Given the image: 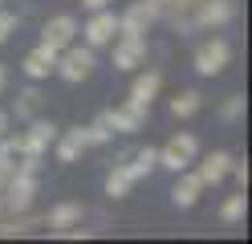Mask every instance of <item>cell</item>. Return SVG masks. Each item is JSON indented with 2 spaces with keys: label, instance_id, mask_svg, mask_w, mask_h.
Segmentation results:
<instances>
[{
  "label": "cell",
  "instance_id": "obj_1",
  "mask_svg": "<svg viewBox=\"0 0 252 244\" xmlns=\"http://www.w3.org/2000/svg\"><path fill=\"white\" fill-rule=\"evenodd\" d=\"M94 70H98V57H94L90 45H82V49L65 45V49L57 53V65H53V73H57L61 81H69V86H82Z\"/></svg>",
  "mask_w": 252,
  "mask_h": 244
},
{
  "label": "cell",
  "instance_id": "obj_2",
  "mask_svg": "<svg viewBox=\"0 0 252 244\" xmlns=\"http://www.w3.org/2000/svg\"><path fill=\"white\" fill-rule=\"evenodd\" d=\"M195 159H199V139L191 130H179V135H171L159 146V167H167V171H183V167H191Z\"/></svg>",
  "mask_w": 252,
  "mask_h": 244
},
{
  "label": "cell",
  "instance_id": "obj_3",
  "mask_svg": "<svg viewBox=\"0 0 252 244\" xmlns=\"http://www.w3.org/2000/svg\"><path fill=\"white\" fill-rule=\"evenodd\" d=\"M228 61H232V45L224 41V37H212V41H203L199 49H195V73L199 77H216V73H224L228 70Z\"/></svg>",
  "mask_w": 252,
  "mask_h": 244
},
{
  "label": "cell",
  "instance_id": "obj_4",
  "mask_svg": "<svg viewBox=\"0 0 252 244\" xmlns=\"http://www.w3.org/2000/svg\"><path fill=\"white\" fill-rule=\"evenodd\" d=\"M236 16V0H199L187 16V29H220Z\"/></svg>",
  "mask_w": 252,
  "mask_h": 244
},
{
  "label": "cell",
  "instance_id": "obj_5",
  "mask_svg": "<svg viewBox=\"0 0 252 244\" xmlns=\"http://www.w3.org/2000/svg\"><path fill=\"white\" fill-rule=\"evenodd\" d=\"M77 33H82V41H86L90 49H106L110 41L118 37V16L110 12V8H98V12H94Z\"/></svg>",
  "mask_w": 252,
  "mask_h": 244
},
{
  "label": "cell",
  "instance_id": "obj_6",
  "mask_svg": "<svg viewBox=\"0 0 252 244\" xmlns=\"http://www.w3.org/2000/svg\"><path fill=\"white\" fill-rule=\"evenodd\" d=\"M57 139V126L49 118H29V130L25 135H17V146H21V155H49V146Z\"/></svg>",
  "mask_w": 252,
  "mask_h": 244
},
{
  "label": "cell",
  "instance_id": "obj_7",
  "mask_svg": "<svg viewBox=\"0 0 252 244\" xmlns=\"http://www.w3.org/2000/svg\"><path fill=\"white\" fill-rule=\"evenodd\" d=\"M155 21H159L155 0H134V4L118 16V37H143V33H147Z\"/></svg>",
  "mask_w": 252,
  "mask_h": 244
},
{
  "label": "cell",
  "instance_id": "obj_8",
  "mask_svg": "<svg viewBox=\"0 0 252 244\" xmlns=\"http://www.w3.org/2000/svg\"><path fill=\"white\" fill-rule=\"evenodd\" d=\"M77 16L73 12H57V16H49V21L41 25V45H49V49H65V45H73V37H77Z\"/></svg>",
  "mask_w": 252,
  "mask_h": 244
},
{
  "label": "cell",
  "instance_id": "obj_9",
  "mask_svg": "<svg viewBox=\"0 0 252 244\" xmlns=\"http://www.w3.org/2000/svg\"><path fill=\"white\" fill-rule=\"evenodd\" d=\"M147 114L151 110H138V106H114V110H102V122L114 130V135H138V130L147 126Z\"/></svg>",
  "mask_w": 252,
  "mask_h": 244
},
{
  "label": "cell",
  "instance_id": "obj_10",
  "mask_svg": "<svg viewBox=\"0 0 252 244\" xmlns=\"http://www.w3.org/2000/svg\"><path fill=\"white\" fill-rule=\"evenodd\" d=\"M110 45H114V70L134 73L138 65H147V37H118Z\"/></svg>",
  "mask_w": 252,
  "mask_h": 244
},
{
  "label": "cell",
  "instance_id": "obj_11",
  "mask_svg": "<svg viewBox=\"0 0 252 244\" xmlns=\"http://www.w3.org/2000/svg\"><path fill=\"white\" fill-rule=\"evenodd\" d=\"M49 151L57 155V163H77L86 151H90V142H86V126H69V130H57V139Z\"/></svg>",
  "mask_w": 252,
  "mask_h": 244
},
{
  "label": "cell",
  "instance_id": "obj_12",
  "mask_svg": "<svg viewBox=\"0 0 252 244\" xmlns=\"http://www.w3.org/2000/svg\"><path fill=\"white\" fill-rule=\"evenodd\" d=\"M199 191H203V179H199L191 167L175 171V187H171V208H179V211L195 208V204H199Z\"/></svg>",
  "mask_w": 252,
  "mask_h": 244
},
{
  "label": "cell",
  "instance_id": "obj_13",
  "mask_svg": "<svg viewBox=\"0 0 252 244\" xmlns=\"http://www.w3.org/2000/svg\"><path fill=\"white\" fill-rule=\"evenodd\" d=\"M159 90H163V73H159V70H147V73H138V77L130 81V94H126V102L138 106V110H151V102L159 98Z\"/></svg>",
  "mask_w": 252,
  "mask_h": 244
},
{
  "label": "cell",
  "instance_id": "obj_14",
  "mask_svg": "<svg viewBox=\"0 0 252 244\" xmlns=\"http://www.w3.org/2000/svg\"><path fill=\"white\" fill-rule=\"evenodd\" d=\"M232 151H208L203 155V163H199V179H203V187H216V183H224L228 179V167H232Z\"/></svg>",
  "mask_w": 252,
  "mask_h": 244
},
{
  "label": "cell",
  "instance_id": "obj_15",
  "mask_svg": "<svg viewBox=\"0 0 252 244\" xmlns=\"http://www.w3.org/2000/svg\"><path fill=\"white\" fill-rule=\"evenodd\" d=\"M82 216H86V208L82 204H73V200H65V204H57V208H49V216H45V228L57 236L61 228H73V224H82Z\"/></svg>",
  "mask_w": 252,
  "mask_h": 244
},
{
  "label": "cell",
  "instance_id": "obj_16",
  "mask_svg": "<svg viewBox=\"0 0 252 244\" xmlns=\"http://www.w3.org/2000/svg\"><path fill=\"white\" fill-rule=\"evenodd\" d=\"M53 65H57V49H49V45H37L33 53L25 57V65H21V70H25L29 77H33V81H41V77H49V73H53Z\"/></svg>",
  "mask_w": 252,
  "mask_h": 244
},
{
  "label": "cell",
  "instance_id": "obj_17",
  "mask_svg": "<svg viewBox=\"0 0 252 244\" xmlns=\"http://www.w3.org/2000/svg\"><path fill=\"white\" fill-rule=\"evenodd\" d=\"M130 163H122L126 171H130V179L138 183V179H147L155 167H159V151H155V146H143V151H134V155H126Z\"/></svg>",
  "mask_w": 252,
  "mask_h": 244
},
{
  "label": "cell",
  "instance_id": "obj_18",
  "mask_svg": "<svg viewBox=\"0 0 252 244\" xmlns=\"http://www.w3.org/2000/svg\"><path fill=\"white\" fill-rule=\"evenodd\" d=\"M41 102H45V94H41L37 86H29V90L17 94V106H12V114H17L21 122H29V118H37V114H41Z\"/></svg>",
  "mask_w": 252,
  "mask_h": 244
},
{
  "label": "cell",
  "instance_id": "obj_19",
  "mask_svg": "<svg viewBox=\"0 0 252 244\" xmlns=\"http://www.w3.org/2000/svg\"><path fill=\"white\" fill-rule=\"evenodd\" d=\"M130 187H134L130 171H126L122 163H114V167L106 171V195H110V200H122V195H130Z\"/></svg>",
  "mask_w": 252,
  "mask_h": 244
},
{
  "label": "cell",
  "instance_id": "obj_20",
  "mask_svg": "<svg viewBox=\"0 0 252 244\" xmlns=\"http://www.w3.org/2000/svg\"><path fill=\"white\" fill-rule=\"evenodd\" d=\"M244 216H248V191L240 187L236 195H228V200L220 204V220H224V224H240Z\"/></svg>",
  "mask_w": 252,
  "mask_h": 244
},
{
  "label": "cell",
  "instance_id": "obj_21",
  "mask_svg": "<svg viewBox=\"0 0 252 244\" xmlns=\"http://www.w3.org/2000/svg\"><path fill=\"white\" fill-rule=\"evenodd\" d=\"M199 106H203V98L195 90H179L175 98H171V114H175V118H195Z\"/></svg>",
  "mask_w": 252,
  "mask_h": 244
},
{
  "label": "cell",
  "instance_id": "obj_22",
  "mask_svg": "<svg viewBox=\"0 0 252 244\" xmlns=\"http://www.w3.org/2000/svg\"><path fill=\"white\" fill-rule=\"evenodd\" d=\"M21 159V146H17V135H4L0 139V171H12Z\"/></svg>",
  "mask_w": 252,
  "mask_h": 244
},
{
  "label": "cell",
  "instance_id": "obj_23",
  "mask_svg": "<svg viewBox=\"0 0 252 244\" xmlns=\"http://www.w3.org/2000/svg\"><path fill=\"white\" fill-rule=\"evenodd\" d=\"M110 139H114V130H110V126L102 122V114H98V118L86 126V142H90V146H106Z\"/></svg>",
  "mask_w": 252,
  "mask_h": 244
},
{
  "label": "cell",
  "instance_id": "obj_24",
  "mask_svg": "<svg viewBox=\"0 0 252 244\" xmlns=\"http://www.w3.org/2000/svg\"><path fill=\"white\" fill-rule=\"evenodd\" d=\"M244 94H232V98H224V106H220V118H224V122H240L244 118Z\"/></svg>",
  "mask_w": 252,
  "mask_h": 244
},
{
  "label": "cell",
  "instance_id": "obj_25",
  "mask_svg": "<svg viewBox=\"0 0 252 244\" xmlns=\"http://www.w3.org/2000/svg\"><path fill=\"white\" fill-rule=\"evenodd\" d=\"M12 33H17V16H12V12H4V8H0V45H4V41L12 37Z\"/></svg>",
  "mask_w": 252,
  "mask_h": 244
},
{
  "label": "cell",
  "instance_id": "obj_26",
  "mask_svg": "<svg viewBox=\"0 0 252 244\" xmlns=\"http://www.w3.org/2000/svg\"><path fill=\"white\" fill-rule=\"evenodd\" d=\"M8 122H12V114H8V110H0V139L8 135Z\"/></svg>",
  "mask_w": 252,
  "mask_h": 244
},
{
  "label": "cell",
  "instance_id": "obj_27",
  "mask_svg": "<svg viewBox=\"0 0 252 244\" xmlns=\"http://www.w3.org/2000/svg\"><path fill=\"white\" fill-rule=\"evenodd\" d=\"M110 0H82V8H90V12H98V8H106Z\"/></svg>",
  "mask_w": 252,
  "mask_h": 244
},
{
  "label": "cell",
  "instance_id": "obj_28",
  "mask_svg": "<svg viewBox=\"0 0 252 244\" xmlns=\"http://www.w3.org/2000/svg\"><path fill=\"white\" fill-rule=\"evenodd\" d=\"M8 86V70H4V61H0V90Z\"/></svg>",
  "mask_w": 252,
  "mask_h": 244
},
{
  "label": "cell",
  "instance_id": "obj_29",
  "mask_svg": "<svg viewBox=\"0 0 252 244\" xmlns=\"http://www.w3.org/2000/svg\"><path fill=\"white\" fill-rule=\"evenodd\" d=\"M4 183H8V171H0V191H4Z\"/></svg>",
  "mask_w": 252,
  "mask_h": 244
},
{
  "label": "cell",
  "instance_id": "obj_30",
  "mask_svg": "<svg viewBox=\"0 0 252 244\" xmlns=\"http://www.w3.org/2000/svg\"><path fill=\"white\" fill-rule=\"evenodd\" d=\"M0 8H4V0H0Z\"/></svg>",
  "mask_w": 252,
  "mask_h": 244
}]
</instances>
